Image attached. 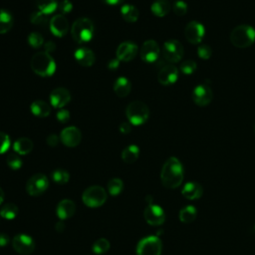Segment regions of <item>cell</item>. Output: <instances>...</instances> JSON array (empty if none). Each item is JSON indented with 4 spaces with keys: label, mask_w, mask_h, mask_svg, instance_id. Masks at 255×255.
<instances>
[{
    "label": "cell",
    "mask_w": 255,
    "mask_h": 255,
    "mask_svg": "<svg viewBox=\"0 0 255 255\" xmlns=\"http://www.w3.org/2000/svg\"><path fill=\"white\" fill-rule=\"evenodd\" d=\"M160 179L168 189H177L183 180V168L178 158L171 157L166 160L160 172Z\"/></svg>",
    "instance_id": "obj_1"
},
{
    "label": "cell",
    "mask_w": 255,
    "mask_h": 255,
    "mask_svg": "<svg viewBox=\"0 0 255 255\" xmlns=\"http://www.w3.org/2000/svg\"><path fill=\"white\" fill-rule=\"evenodd\" d=\"M30 66L33 72L40 77H50L56 71V63L47 52L35 53L31 58Z\"/></svg>",
    "instance_id": "obj_2"
},
{
    "label": "cell",
    "mask_w": 255,
    "mask_h": 255,
    "mask_svg": "<svg viewBox=\"0 0 255 255\" xmlns=\"http://www.w3.org/2000/svg\"><path fill=\"white\" fill-rule=\"evenodd\" d=\"M230 42L236 48L250 47L255 42V29L246 24L236 26L230 33Z\"/></svg>",
    "instance_id": "obj_3"
},
{
    "label": "cell",
    "mask_w": 255,
    "mask_h": 255,
    "mask_svg": "<svg viewBox=\"0 0 255 255\" xmlns=\"http://www.w3.org/2000/svg\"><path fill=\"white\" fill-rule=\"evenodd\" d=\"M71 35L72 38L79 44L88 43L94 36V24L89 18H79L73 23Z\"/></svg>",
    "instance_id": "obj_4"
},
{
    "label": "cell",
    "mask_w": 255,
    "mask_h": 255,
    "mask_svg": "<svg viewBox=\"0 0 255 255\" xmlns=\"http://www.w3.org/2000/svg\"><path fill=\"white\" fill-rule=\"evenodd\" d=\"M126 115L131 125L142 126L150 117V109L142 101H134L128 105Z\"/></svg>",
    "instance_id": "obj_5"
},
{
    "label": "cell",
    "mask_w": 255,
    "mask_h": 255,
    "mask_svg": "<svg viewBox=\"0 0 255 255\" xmlns=\"http://www.w3.org/2000/svg\"><path fill=\"white\" fill-rule=\"evenodd\" d=\"M82 200L88 207H99L106 202L107 192L102 187H99V185H93V187L88 188L84 192Z\"/></svg>",
    "instance_id": "obj_6"
},
{
    "label": "cell",
    "mask_w": 255,
    "mask_h": 255,
    "mask_svg": "<svg viewBox=\"0 0 255 255\" xmlns=\"http://www.w3.org/2000/svg\"><path fill=\"white\" fill-rule=\"evenodd\" d=\"M163 244L157 236L151 235L143 238L137 245V255H160Z\"/></svg>",
    "instance_id": "obj_7"
},
{
    "label": "cell",
    "mask_w": 255,
    "mask_h": 255,
    "mask_svg": "<svg viewBox=\"0 0 255 255\" xmlns=\"http://www.w3.org/2000/svg\"><path fill=\"white\" fill-rule=\"evenodd\" d=\"M183 54H184L183 46L178 40L171 39L164 43L163 56L168 62L172 64L178 63L182 59Z\"/></svg>",
    "instance_id": "obj_8"
},
{
    "label": "cell",
    "mask_w": 255,
    "mask_h": 255,
    "mask_svg": "<svg viewBox=\"0 0 255 255\" xmlns=\"http://www.w3.org/2000/svg\"><path fill=\"white\" fill-rule=\"evenodd\" d=\"M49 179L45 175L36 174L32 176L26 184V192L32 196H39L47 191Z\"/></svg>",
    "instance_id": "obj_9"
},
{
    "label": "cell",
    "mask_w": 255,
    "mask_h": 255,
    "mask_svg": "<svg viewBox=\"0 0 255 255\" xmlns=\"http://www.w3.org/2000/svg\"><path fill=\"white\" fill-rule=\"evenodd\" d=\"M205 35V28L197 21L189 22L184 28V37L193 45L200 44Z\"/></svg>",
    "instance_id": "obj_10"
},
{
    "label": "cell",
    "mask_w": 255,
    "mask_h": 255,
    "mask_svg": "<svg viewBox=\"0 0 255 255\" xmlns=\"http://www.w3.org/2000/svg\"><path fill=\"white\" fill-rule=\"evenodd\" d=\"M214 99V92L206 84L197 85L193 91V101L199 107L210 105Z\"/></svg>",
    "instance_id": "obj_11"
},
{
    "label": "cell",
    "mask_w": 255,
    "mask_h": 255,
    "mask_svg": "<svg viewBox=\"0 0 255 255\" xmlns=\"http://www.w3.org/2000/svg\"><path fill=\"white\" fill-rule=\"evenodd\" d=\"M146 221L153 226L161 225L166 220V215L163 208L157 204H149L144 212Z\"/></svg>",
    "instance_id": "obj_12"
},
{
    "label": "cell",
    "mask_w": 255,
    "mask_h": 255,
    "mask_svg": "<svg viewBox=\"0 0 255 255\" xmlns=\"http://www.w3.org/2000/svg\"><path fill=\"white\" fill-rule=\"evenodd\" d=\"M12 246L14 250L22 255H29L35 249V243L33 239L27 235H17L12 240Z\"/></svg>",
    "instance_id": "obj_13"
},
{
    "label": "cell",
    "mask_w": 255,
    "mask_h": 255,
    "mask_svg": "<svg viewBox=\"0 0 255 255\" xmlns=\"http://www.w3.org/2000/svg\"><path fill=\"white\" fill-rule=\"evenodd\" d=\"M160 54V48L157 41L155 40H147L142 45L140 55L144 62L146 63H154L156 62Z\"/></svg>",
    "instance_id": "obj_14"
},
{
    "label": "cell",
    "mask_w": 255,
    "mask_h": 255,
    "mask_svg": "<svg viewBox=\"0 0 255 255\" xmlns=\"http://www.w3.org/2000/svg\"><path fill=\"white\" fill-rule=\"evenodd\" d=\"M82 140L81 131L76 127H67L60 134V141L68 148L77 147Z\"/></svg>",
    "instance_id": "obj_15"
},
{
    "label": "cell",
    "mask_w": 255,
    "mask_h": 255,
    "mask_svg": "<svg viewBox=\"0 0 255 255\" xmlns=\"http://www.w3.org/2000/svg\"><path fill=\"white\" fill-rule=\"evenodd\" d=\"M178 79V69L171 64L163 67L157 74V81L163 86L174 85Z\"/></svg>",
    "instance_id": "obj_16"
},
{
    "label": "cell",
    "mask_w": 255,
    "mask_h": 255,
    "mask_svg": "<svg viewBox=\"0 0 255 255\" xmlns=\"http://www.w3.org/2000/svg\"><path fill=\"white\" fill-rule=\"evenodd\" d=\"M137 51H138V48L136 43L131 42V41H126V42L121 43L118 46L116 54H117V58L120 61L130 62L136 58Z\"/></svg>",
    "instance_id": "obj_17"
},
{
    "label": "cell",
    "mask_w": 255,
    "mask_h": 255,
    "mask_svg": "<svg viewBox=\"0 0 255 255\" xmlns=\"http://www.w3.org/2000/svg\"><path fill=\"white\" fill-rule=\"evenodd\" d=\"M50 103L56 109L64 108L71 101V94L66 88H56L50 94Z\"/></svg>",
    "instance_id": "obj_18"
},
{
    "label": "cell",
    "mask_w": 255,
    "mask_h": 255,
    "mask_svg": "<svg viewBox=\"0 0 255 255\" xmlns=\"http://www.w3.org/2000/svg\"><path fill=\"white\" fill-rule=\"evenodd\" d=\"M50 30L56 37H64L69 30V21L65 15L57 14L50 20Z\"/></svg>",
    "instance_id": "obj_19"
},
{
    "label": "cell",
    "mask_w": 255,
    "mask_h": 255,
    "mask_svg": "<svg viewBox=\"0 0 255 255\" xmlns=\"http://www.w3.org/2000/svg\"><path fill=\"white\" fill-rule=\"evenodd\" d=\"M74 57L77 63L83 67H91L94 65L96 61V56L94 52L87 47H80L76 49Z\"/></svg>",
    "instance_id": "obj_20"
},
{
    "label": "cell",
    "mask_w": 255,
    "mask_h": 255,
    "mask_svg": "<svg viewBox=\"0 0 255 255\" xmlns=\"http://www.w3.org/2000/svg\"><path fill=\"white\" fill-rule=\"evenodd\" d=\"M75 213L76 204L71 199H63L57 205L56 214L57 216L62 220L72 217L75 215Z\"/></svg>",
    "instance_id": "obj_21"
},
{
    "label": "cell",
    "mask_w": 255,
    "mask_h": 255,
    "mask_svg": "<svg viewBox=\"0 0 255 255\" xmlns=\"http://www.w3.org/2000/svg\"><path fill=\"white\" fill-rule=\"evenodd\" d=\"M202 193H203V190H202L201 185L195 181L185 183L181 191L182 196L190 200H196V199L200 198L202 196Z\"/></svg>",
    "instance_id": "obj_22"
},
{
    "label": "cell",
    "mask_w": 255,
    "mask_h": 255,
    "mask_svg": "<svg viewBox=\"0 0 255 255\" xmlns=\"http://www.w3.org/2000/svg\"><path fill=\"white\" fill-rule=\"evenodd\" d=\"M114 92L115 94L120 98L127 97L132 90V84L129 79L126 77H120L114 83Z\"/></svg>",
    "instance_id": "obj_23"
},
{
    "label": "cell",
    "mask_w": 255,
    "mask_h": 255,
    "mask_svg": "<svg viewBox=\"0 0 255 255\" xmlns=\"http://www.w3.org/2000/svg\"><path fill=\"white\" fill-rule=\"evenodd\" d=\"M30 110H31V113L38 118L48 117L51 113L50 105L42 100L34 101L30 106Z\"/></svg>",
    "instance_id": "obj_24"
},
{
    "label": "cell",
    "mask_w": 255,
    "mask_h": 255,
    "mask_svg": "<svg viewBox=\"0 0 255 255\" xmlns=\"http://www.w3.org/2000/svg\"><path fill=\"white\" fill-rule=\"evenodd\" d=\"M13 150L21 156L28 155L33 150V143L28 137H20L14 142Z\"/></svg>",
    "instance_id": "obj_25"
},
{
    "label": "cell",
    "mask_w": 255,
    "mask_h": 255,
    "mask_svg": "<svg viewBox=\"0 0 255 255\" xmlns=\"http://www.w3.org/2000/svg\"><path fill=\"white\" fill-rule=\"evenodd\" d=\"M151 11L157 17H165L171 11V4L168 0H156L151 6Z\"/></svg>",
    "instance_id": "obj_26"
},
{
    "label": "cell",
    "mask_w": 255,
    "mask_h": 255,
    "mask_svg": "<svg viewBox=\"0 0 255 255\" xmlns=\"http://www.w3.org/2000/svg\"><path fill=\"white\" fill-rule=\"evenodd\" d=\"M13 26V16L5 10L0 9V34L7 33Z\"/></svg>",
    "instance_id": "obj_27"
},
{
    "label": "cell",
    "mask_w": 255,
    "mask_h": 255,
    "mask_svg": "<svg viewBox=\"0 0 255 255\" xmlns=\"http://www.w3.org/2000/svg\"><path fill=\"white\" fill-rule=\"evenodd\" d=\"M121 14L125 21L129 23L137 22L138 17H140V12L137 8L132 4H125L121 7Z\"/></svg>",
    "instance_id": "obj_28"
},
{
    "label": "cell",
    "mask_w": 255,
    "mask_h": 255,
    "mask_svg": "<svg viewBox=\"0 0 255 255\" xmlns=\"http://www.w3.org/2000/svg\"><path fill=\"white\" fill-rule=\"evenodd\" d=\"M138 156H140V149L136 145L128 146L122 152V159L126 164H134Z\"/></svg>",
    "instance_id": "obj_29"
},
{
    "label": "cell",
    "mask_w": 255,
    "mask_h": 255,
    "mask_svg": "<svg viewBox=\"0 0 255 255\" xmlns=\"http://www.w3.org/2000/svg\"><path fill=\"white\" fill-rule=\"evenodd\" d=\"M38 10L45 15H49L58 9V3L56 0H36Z\"/></svg>",
    "instance_id": "obj_30"
},
{
    "label": "cell",
    "mask_w": 255,
    "mask_h": 255,
    "mask_svg": "<svg viewBox=\"0 0 255 255\" xmlns=\"http://www.w3.org/2000/svg\"><path fill=\"white\" fill-rule=\"evenodd\" d=\"M196 215L197 212L196 210V207L193 205H188L181 208L178 217L182 223H192L196 218Z\"/></svg>",
    "instance_id": "obj_31"
},
{
    "label": "cell",
    "mask_w": 255,
    "mask_h": 255,
    "mask_svg": "<svg viewBox=\"0 0 255 255\" xmlns=\"http://www.w3.org/2000/svg\"><path fill=\"white\" fill-rule=\"evenodd\" d=\"M18 215V207L14 203H5L0 208V216L5 219H13Z\"/></svg>",
    "instance_id": "obj_32"
},
{
    "label": "cell",
    "mask_w": 255,
    "mask_h": 255,
    "mask_svg": "<svg viewBox=\"0 0 255 255\" xmlns=\"http://www.w3.org/2000/svg\"><path fill=\"white\" fill-rule=\"evenodd\" d=\"M124 188V182L120 178H112L108 182V192L111 196H118L121 194Z\"/></svg>",
    "instance_id": "obj_33"
},
{
    "label": "cell",
    "mask_w": 255,
    "mask_h": 255,
    "mask_svg": "<svg viewBox=\"0 0 255 255\" xmlns=\"http://www.w3.org/2000/svg\"><path fill=\"white\" fill-rule=\"evenodd\" d=\"M92 249L95 254H104L110 249V242L106 238H99L93 244Z\"/></svg>",
    "instance_id": "obj_34"
},
{
    "label": "cell",
    "mask_w": 255,
    "mask_h": 255,
    "mask_svg": "<svg viewBox=\"0 0 255 255\" xmlns=\"http://www.w3.org/2000/svg\"><path fill=\"white\" fill-rule=\"evenodd\" d=\"M52 178L58 184H65L70 179V175L65 170L57 169L52 173Z\"/></svg>",
    "instance_id": "obj_35"
},
{
    "label": "cell",
    "mask_w": 255,
    "mask_h": 255,
    "mask_svg": "<svg viewBox=\"0 0 255 255\" xmlns=\"http://www.w3.org/2000/svg\"><path fill=\"white\" fill-rule=\"evenodd\" d=\"M179 69L181 73H183L184 75H192L196 71L197 64L194 60H187L180 64Z\"/></svg>",
    "instance_id": "obj_36"
},
{
    "label": "cell",
    "mask_w": 255,
    "mask_h": 255,
    "mask_svg": "<svg viewBox=\"0 0 255 255\" xmlns=\"http://www.w3.org/2000/svg\"><path fill=\"white\" fill-rule=\"evenodd\" d=\"M27 42L32 48H40L41 46L44 45V38L38 32H31L28 35Z\"/></svg>",
    "instance_id": "obj_37"
},
{
    "label": "cell",
    "mask_w": 255,
    "mask_h": 255,
    "mask_svg": "<svg viewBox=\"0 0 255 255\" xmlns=\"http://www.w3.org/2000/svg\"><path fill=\"white\" fill-rule=\"evenodd\" d=\"M30 22L32 23V24H35V25H41V26L46 25L48 22L47 15H45L44 13L40 12L39 10L34 11L30 15Z\"/></svg>",
    "instance_id": "obj_38"
},
{
    "label": "cell",
    "mask_w": 255,
    "mask_h": 255,
    "mask_svg": "<svg viewBox=\"0 0 255 255\" xmlns=\"http://www.w3.org/2000/svg\"><path fill=\"white\" fill-rule=\"evenodd\" d=\"M6 163L11 170H19L22 167V159L16 154H9L6 157Z\"/></svg>",
    "instance_id": "obj_39"
},
{
    "label": "cell",
    "mask_w": 255,
    "mask_h": 255,
    "mask_svg": "<svg viewBox=\"0 0 255 255\" xmlns=\"http://www.w3.org/2000/svg\"><path fill=\"white\" fill-rule=\"evenodd\" d=\"M213 55V49L210 45L207 44H201L198 46L197 48V56L201 60H208L211 59Z\"/></svg>",
    "instance_id": "obj_40"
},
{
    "label": "cell",
    "mask_w": 255,
    "mask_h": 255,
    "mask_svg": "<svg viewBox=\"0 0 255 255\" xmlns=\"http://www.w3.org/2000/svg\"><path fill=\"white\" fill-rule=\"evenodd\" d=\"M188 9H189L188 4L184 1H182V0H178V1H177L173 6V10H174L175 14L179 17L184 16L185 14H187Z\"/></svg>",
    "instance_id": "obj_41"
},
{
    "label": "cell",
    "mask_w": 255,
    "mask_h": 255,
    "mask_svg": "<svg viewBox=\"0 0 255 255\" xmlns=\"http://www.w3.org/2000/svg\"><path fill=\"white\" fill-rule=\"evenodd\" d=\"M10 144L11 142L9 136L3 132H0V155L8 151Z\"/></svg>",
    "instance_id": "obj_42"
},
{
    "label": "cell",
    "mask_w": 255,
    "mask_h": 255,
    "mask_svg": "<svg viewBox=\"0 0 255 255\" xmlns=\"http://www.w3.org/2000/svg\"><path fill=\"white\" fill-rule=\"evenodd\" d=\"M72 9H73V4L70 0H62V1L58 4V10L62 15L70 13Z\"/></svg>",
    "instance_id": "obj_43"
},
{
    "label": "cell",
    "mask_w": 255,
    "mask_h": 255,
    "mask_svg": "<svg viewBox=\"0 0 255 255\" xmlns=\"http://www.w3.org/2000/svg\"><path fill=\"white\" fill-rule=\"evenodd\" d=\"M56 118L61 124H66L70 120V112L65 109H60L56 115Z\"/></svg>",
    "instance_id": "obj_44"
},
{
    "label": "cell",
    "mask_w": 255,
    "mask_h": 255,
    "mask_svg": "<svg viewBox=\"0 0 255 255\" xmlns=\"http://www.w3.org/2000/svg\"><path fill=\"white\" fill-rule=\"evenodd\" d=\"M59 137L52 134V135H49L47 137V138H46V143H47V145L51 148H54V147H57L58 144H59Z\"/></svg>",
    "instance_id": "obj_45"
},
{
    "label": "cell",
    "mask_w": 255,
    "mask_h": 255,
    "mask_svg": "<svg viewBox=\"0 0 255 255\" xmlns=\"http://www.w3.org/2000/svg\"><path fill=\"white\" fill-rule=\"evenodd\" d=\"M119 130L122 134H125V135L130 134V132L132 131V125L130 122H123L119 126Z\"/></svg>",
    "instance_id": "obj_46"
},
{
    "label": "cell",
    "mask_w": 255,
    "mask_h": 255,
    "mask_svg": "<svg viewBox=\"0 0 255 255\" xmlns=\"http://www.w3.org/2000/svg\"><path fill=\"white\" fill-rule=\"evenodd\" d=\"M120 66V60L118 58H115V59H111L108 63V69L111 71H115L117 70Z\"/></svg>",
    "instance_id": "obj_47"
},
{
    "label": "cell",
    "mask_w": 255,
    "mask_h": 255,
    "mask_svg": "<svg viewBox=\"0 0 255 255\" xmlns=\"http://www.w3.org/2000/svg\"><path fill=\"white\" fill-rule=\"evenodd\" d=\"M44 49H45V52L47 53H53L55 50H56V45L54 42L52 41H48L44 43Z\"/></svg>",
    "instance_id": "obj_48"
},
{
    "label": "cell",
    "mask_w": 255,
    "mask_h": 255,
    "mask_svg": "<svg viewBox=\"0 0 255 255\" xmlns=\"http://www.w3.org/2000/svg\"><path fill=\"white\" fill-rule=\"evenodd\" d=\"M10 241V238L5 234H0V247H5Z\"/></svg>",
    "instance_id": "obj_49"
},
{
    "label": "cell",
    "mask_w": 255,
    "mask_h": 255,
    "mask_svg": "<svg viewBox=\"0 0 255 255\" xmlns=\"http://www.w3.org/2000/svg\"><path fill=\"white\" fill-rule=\"evenodd\" d=\"M102 1L108 5H111V6H115V5H119L121 4L124 0H102Z\"/></svg>",
    "instance_id": "obj_50"
},
{
    "label": "cell",
    "mask_w": 255,
    "mask_h": 255,
    "mask_svg": "<svg viewBox=\"0 0 255 255\" xmlns=\"http://www.w3.org/2000/svg\"><path fill=\"white\" fill-rule=\"evenodd\" d=\"M65 228H66V225H65V223L63 221H59L55 225V229L58 231V233H63V231L65 230Z\"/></svg>",
    "instance_id": "obj_51"
},
{
    "label": "cell",
    "mask_w": 255,
    "mask_h": 255,
    "mask_svg": "<svg viewBox=\"0 0 255 255\" xmlns=\"http://www.w3.org/2000/svg\"><path fill=\"white\" fill-rule=\"evenodd\" d=\"M4 192L2 191V189L1 188H0V204H1L2 202H3V200H4Z\"/></svg>",
    "instance_id": "obj_52"
},
{
    "label": "cell",
    "mask_w": 255,
    "mask_h": 255,
    "mask_svg": "<svg viewBox=\"0 0 255 255\" xmlns=\"http://www.w3.org/2000/svg\"><path fill=\"white\" fill-rule=\"evenodd\" d=\"M146 200H147V202H149V204H152V203H153V197H152L151 196H148L146 197Z\"/></svg>",
    "instance_id": "obj_53"
},
{
    "label": "cell",
    "mask_w": 255,
    "mask_h": 255,
    "mask_svg": "<svg viewBox=\"0 0 255 255\" xmlns=\"http://www.w3.org/2000/svg\"><path fill=\"white\" fill-rule=\"evenodd\" d=\"M254 131H255V125H254Z\"/></svg>",
    "instance_id": "obj_54"
}]
</instances>
